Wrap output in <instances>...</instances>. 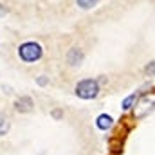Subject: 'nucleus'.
Wrapping results in <instances>:
<instances>
[{
    "label": "nucleus",
    "instance_id": "11",
    "mask_svg": "<svg viewBox=\"0 0 155 155\" xmlns=\"http://www.w3.org/2000/svg\"><path fill=\"white\" fill-rule=\"evenodd\" d=\"M36 81H38V85H41V87H43V85H47V81H49V79H47V76H40Z\"/></svg>",
    "mask_w": 155,
    "mask_h": 155
},
{
    "label": "nucleus",
    "instance_id": "7",
    "mask_svg": "<svg viewBox=\"0 0 155 155\" xmlns=\"http://www.w3.org/2000/svg\"><path fill=\"white\" fill-rule=\"evenodd\" d=\"M9 126H11V119L5 116L4 112H0V137H4L9 132Z\"/></svg>",
    "mask_w": 155,
    "mask_h": 155
},
{
    "label": "nucleus",
    "instance_id": "5",
    "mask_svg": "<svg viewBox=\"0 0 155 155\" xmlns=\"http://www.w3.org/2000/svg\"><path fill=\"white\" fill-rule=\"evenodd\" d=\"M83 60H85V52L79 47H72L69 51V54H67V63L71 67H79L83 63Z\"/></svg>",
    "mask_w": 155,
    "mask_h": 155
},
{
    "label": "nucleus",
    "instance_id": "8",
    "mask_svg": "<svg viewBox=\"0 0 155 155\" xmlns=\"http://www.w3.org/2000/svg\"><path fill=\"white\" fill-rule=\"evenodd\" d=\"M137 97H139V94H132V96H128V97L123 101V110H130V108L135 105Z\"/></svg>",
    "mask_w": 155,
    "mask_h": 155
},
{
    "label": "nucleus",
    "instance_id": "10",
    "mask_svg": "<svg viewBox=\"0 0 155 155\" xmlns=\"http://www.w3.org/2000/svg\"><path fill=\"white\" fill-rule=\"evenodd\" d=\"M144 72H146L148 76L155 78V61H150V63L146 65V69H144Z\"/></svg>",
    "mask_w": 155,
    "mask_h": 155
},
{
    "label": "nucleus",
    "instance_id": "4",
    "mask_svg": "<svg viewBox=\"0 0 155 155\" xmlns=\"http://www.w3.org/2000/svg\"><path fill=\"white\" fill-rule=\"evenodd\" d=\"M35 108V101L29 97V96H20L16 101H15V110L20 112V114H27Z\"/></svg>",
    "mask_w": 155,
    "mask_h": 155
},
{
    "label": "nucleus",
    "instance_id": "9",
    "mask_svg": "<svg viewBox=\"0 0 155 155\" xmlns=\"http://www.w3.org/2000/svg\"><path fill=\"white\" fill-rule=\"evenodd\" d=\"M97 2H99V0H76V4L81 9H92V7L97 5Z\"/></svg>",
    "mask_w": 155,
    "mask_h": 155
},
{
    "label": "nucleus",
    "instance_id": "12",
    "mask_svg": "<svg viewBox=\"0 0 155 155\" xmlns=\"http://www.w3.org/2000/svg\"><path fill=\"white\" fill-rule=\"evenodd\" d=\"M4 15H5V9H4V7H2V4H0V16H4Z\"/></svg>",
    "mask_w": 155,
    "mask_h": 155
},
{
    "label": "nucleus",
    "instance_id": "2",
    "mask_svg": "<svg viewBox=\"0 0 155 155\" xmlns=\"http://www.w3.org/2000/svg\"><path fill=\"white\" fill-rule=\"evenodd\" d=\"M18 56L25 63H35L43 56V49L36 41H25V43H22L18 47Z\"/></svg>",
    "mask_w": 155,
    "mask_h": 155
},
{
    "label": "nucleus",
    "instance_id": "1",
    "mask_svg": "<svg viewBox=\"0 0 155 155\" xmlns=\"http://www.w3.org/2000/svg\"><path fill=\"white\" fill-rule=\"evenodd\" d=\"M153 108H155V92H144L137 97V101L134 105V116L137 119H143Z\"/></svg>",
    "mask_w": 155,
    "mask_h": 155
},
{
    "label": "nucleus",
    "instance_id": "3",
    "mask_svg": "<svg viewBox=\"0 0 155 155\" xmlns=\"http://www.w3.org/2000/svg\"><path fill=\"white\" fill-rule=\"evenodd\" d=\"M97 94H99V83H97V79L87 78V79L78 81V85H76L78 97H81V99H94V97H97Z\"/></svg>",
    "mask_w": 155,
    "mask_h": 155
},
{
    "label": "nucleus",
    "instance_id": "6",
    "mask_svg": "<svg viewBox=\"0 0 155 155\" xmlns=\"http://www.w3.org/2000/svg\"><path fill=\"white\" fill-rule=\"evenodd\" d=\"M96 124H97L99 130H108V128H112L114 119H112L110 116H107V114H101V116L96 119Z\"/></svg>",
    "mask_w": 155,
    "mask_h": 155
}]
</instances>
